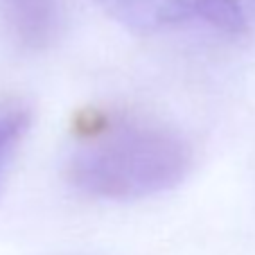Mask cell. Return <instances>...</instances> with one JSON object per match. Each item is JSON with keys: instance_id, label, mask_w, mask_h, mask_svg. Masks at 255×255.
Listing matches in <instances>:
<instances>
[{"instance_id": "4", "label": "cell", "mask_w": 255, "mask_h": 255, "mask_svg": "<svg viewBox=\"0 0 255 255\" xmlns=\"http://www.w3.org/2000/svg\"><path fill=\"white\" fill-rule=\"evenodd\" d=\"M97 5L135 34L156 32L163 25H169L163 0H95Z\"/></svg>"}, {"instance_id": "3", "label": "cell", "mask_w": 255, "mask_h": 255, "mask_svg": "<svg viewBox=\"0 0 255 255\" xmlns=\"http://www.w3.org/2000/svg\"><path fill=\"white\" fill-rule=\"evenodd\" d=\"M169 23L201 20L224 34H242L246 29V14L240 0H163Z\"/></svg>"}, {"instance_id": "2", "label": "cell", "mask_w": 255, "mask_h": 255, "mask_svg": "<svg viewBox=\"0 0 255 255\" xmlns=\"http://www.w3.org/2000/svg\"><path fill=\"white\" fill-rule=\"evenodd\" d=\"M61 23V0H0V25L20 50L41 52L50 48Z\"/></svg>"}, {"instance_id": "5", "label": "cell", "mask_w": 255, "mask_h": 255, "mask_svg": "<svg viewBox=\"0 0 255 255\" xmlns=\"http://www.w3.org/2000/svg\"><path fill=\"white\" fill-rule=\"evenodd\" d=\"M29 125H32V111L25 104L20 102L0 104V188L9 160L14 158V151L18 149L20 140L29 131Z\"/></svg>"}, {"instance_id": "1", "label": "cell", "mask_w": 255, "mask_h": 255, "mask_svg": "<svg viewBox=\"0 0 255 255\" xmlns=\"http://www.w3.org/2000/svg\"><path fill=\"white\" fill-rule=\"evenodd\" d=\"M66 176L97 199H144L176 188L192 169V147L176 129L149 118L84 113Z\"/></svg>"}]
</instances>
